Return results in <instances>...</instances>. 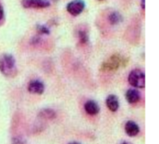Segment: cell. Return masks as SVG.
<instances>
[{
	"mask_svg": "<svg viewBox=\"0 0 159 144\" xmlns=\"http://www.w3.org/2000/svg\"><path fill=\"white\" fill-rule=\"evenodd\" d=\"M0 72L7 76H9L16 72V61L12 55H0Z\"/></svg>",
	"mask_w": 159,
	"mask_h": 144,
	"instance_id": "1",
	"label": "cell"
},
{
	"mask_svg": "<svg viewBox=\"0 0 159 144\" xmlns=\"http://www.w3.org/2000/svg\"><path fill=\"white\" fill-rule=\"evenodd\" d=\"M128 80L133 88H143L145 86V75L144 73L140 69L132 70L129 74Z\"/></svg>",
	"mask_w": 159,
	"mask_h": 144,
	"instance_id": "2",
	"label": "cell"
},
{
	"mask_svg": "<svg viewBox=\"0 0 159 144\" xmlns=\"http://www.w3.org/2000/svg\"><path fill=\"white\" fill-rule=\"evenodd\" d=\"M66 8H67V11L71 15L77 16L84 10L85 2L83 0H73L70 3H68Z\"/></svg>",
	"mask_w": 159,
	"mask_h": 144,
	"instance_id": "3",
	"label": "cell"
},
{
	"mask_svg": "<svg viewBox=\"0 0 159 144\" xmlns=\"http://www.w3.org/2000/svg\"><path fill=\"white\" fill-rule=\"evenodd\" d=\"M21 5L25 8H44L50 6L48 0H21Z\"/></svg>",
	"mask_w": 159,
	"mask_h": 144,
	"instance_id": "4",
	"label": "cell"
},
{
	"mask_svg": "<svg viewBox=\"0 0 159 144\" xmlns=\"http://www.w3.org/2000/svg\"><path fill=\"white\" fill-rule=\"evenodd\" d=\"M45 90V86L40 80H32L28 85V91L33 94H43Z\"/></svg>",
	"mask_w": 159,
	"mask_h": 144,
	"instance_id": "5",
	"label": "cell"
},
{
	"mask_svg": "<svg viewBox=\"0 0 159 144\" xmlns=\"http://www.w3.org/2000/svg\"><path fill=\"white\" fill-rule=\"evenodd\" d=\"M125 131L126 133L130 136V137H134V136H137L140 132V128L139 126L133 122V121H129L126 123L125 125Z\"/></svg>",
	"mask_w": 159,
	"mask_h": 144,
	"instance_id": "6",
	"label": "cell"
},
{
	"mask_svg": "<svg viewBox=\"0 0 159 144\" xmlns=\"http://www.w3.org/2000/svg\"><path fill=\"white\" fill-rule=\"evenodd\" d=\"M85 110L90 115H96L100 112V107L98 103L94 101H88L85 103Z\"/></svg>",
	"mask_w": 159,
	"mask_h": 144,
	"instance_id": "7",
	"label": "cell"
},
{
	"mask_svg": "<svg viewBox=\"0 0 159 144\" xmlns=\"http://www.w3.org/2000/svg\"><path fill=\"white\" fill-rule=\"evenodd\" d=\"M126 99L128 101V102L133 104V103H136L140 101L141 99V94L140 92L137 90V89H134V88H131V89H129L126 93Z\"/></svg>",
	"mask_w": 159,
	"mask_h": 144,
	"instance_id": "8",
	"label": "cell"
},
{
	"mask_svg": "<svg viewBox=\"0 0 159 144\" xmlns=\"http://www.w3.org/2000/svg\"><path fill=\"white\" fill-rule=\"evenodd\" d=\"M106 105L111 112H116L119 108V101L116 96L110 95L106 99Z\"/></svg>",
	"mask_w": 159,
	"mask_h": 144,
	"instance_id": "9",
	"label": "cell"
},
{
	"mask_svg": "<svg viewBox=\"0 0 159 144\" xmlns=\"http://www.w3.org/2000/svg\"><path fill=\"white\" fill-rule=\"evenodd\" d=\"M121 20H122V16L117 11H114L109 15V21L112 24H117Z\"/></svg>",
	"mask_w": 159,
	"mask_h": 144,
	"instance_id": "10",
	"label": "cell"
},
{
	"mask_svg": "<svg viewBox=\"0 0 159 144\" xmlns=\"http://www.w3.org/2000/svg\"><path fill=\"white\" fill-rule=\"evenodd\" d=\"M77 36H78L79 41L82 44H86L89 41V34H88V32L85 29H79L77 31Z\"/></svg>",
	"mask_w": 159,
	"mask_h": 144,
	"instance_id": "11",
	"label": "cell"
},
{
	"mask_svg": "<svg viewBox=\"0 0 159 144\" xmlns=\"http://www.w3.org/2000/svg\"><path fill=\"white\" fill-rule=\"evenodd\" d=\"M41 115H43L45 118H53L54 116H55V114H54V112L52 111V110H50V109H46V110H44V111H42V113H41Z\"/></svg>",
	"mask_w": 159,
	"mask_h": 144,
	"instance_id": "12",
	"label": "cell"
},
{
	"mask_svg": "<svg viewBox=\"0 0 159 144\" xmlns=\"http://www.w3.org/2000/svg\"><path fill=\"white\" fill-rule=\"evenodd\" d=\"M36 29L38 31L39 34H49V30L45 26V25H42V24H38L36 26Z\"/></svg>",
	"mask_w": 159,
	"mask_h": 144,
	"instance_id": "13",
	"label": "cell"
},
{
	"mask_svg": "<svg viewBox=\"0 0 159 144\" xmlns=\"http://www.w3.org/2000/svg\"><path fill=\"white\" fill-rule=\"evenodd\" d=\"M3 17H4V9H3V7L0 4V20L3 19Z\"/></svg>",
	"mask_w": 159,
	"mask_h": 144,
	"instance_id": "14",
	"label": "cell"
},
{
	"mask_svg": "<svg viewBox=\"0 0 159 144\" xmlns=\"http://www.w3.org/2000/svg\"><path fill=\"white\" fill-rule=\"evenodd\" d=\"M141 6H142V8L143 9L145 8V0H142L141 1Z\"/></svg>",
	"mask_w": 159,
	"mask_h": 144,
	"instance_id": "15",
	"label": "cell"
},
{
	"mask_svg": "<svg viewBox=\"0 0 159 144\" xmlns=\"http://www.w3.org/2000/svg\"><path fill=\"white\" fill-rule=\"evenodd\" d=\"M69 144H81V143H79V142H71V143H69Z\"/></svg>",
	"mask_w": 159,
	"mask_h": 144,
	"instance_id": "16",
	"label": "cell"
},
{
	"mask_svg": "<svg viewBox=\"0 0 159 144\" xmlns=\"http://www.w3.org/2000/svg\"><path fill=\"white\" fill-rule=\"evenodd\" d=\"M122 144H129V142H123Z\"/></svg>",
	"mask_w": 159,
	"mask_h": 144,
	"instance_id": "17",
	"label": "cell"
},
{
	"mask_svg": "<svg viewBox=\"0 0 159 144\" xmlns=\"http://www.w3.org/2000/svg\"><path fill=\"white\" fill-rule=\"evenodd\" d=\"M55 1H57V0H55Z\"/></svg>",
	"mask_w": 159,
	"mask_h": 144,
	"instance_id": "18",
	"label": "cell"
}]
</instances>
